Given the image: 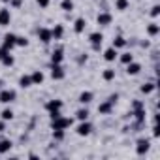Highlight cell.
Here are the masks:
<instances>
[{
    "instance_id": "1",
    "label": "cell",
    "mask_w": 160,
    "mask_h": 160,
    "mask_svg": "<svg viewBox=\"0 0 160 160\" xmlns=\"http://www.w3.org/2000/svg\"><path fill=\"white\" fill-rule=\"evenodd\" d=\"M73 124V119L70 117H57V119H51V130H66Z\"/></svg>"
},
{
    "instance_id": "2",
    "label": "cell",
    "mask_w": 160,
    "mask_h": 160,
    "mask_svg": "<svg viewBox=\"0 0 160 160\" xmlns=\"http://www.w3.org/2000/svg\"><path fill=\"white\" fill-rule=\"evenodd\" d=\"M17 98V92L13 89H2L0 91V102L2 104H12Z\"/></svg>"
},
{
    "instance_id": "3",
    "label": "cell",
    "mask_w": 160,
    "mask_h": 160,
    "mask_svg": "<svg viewBox=\"0 0 160 160\" xmlns=\"http://www.w3.org/2000/svg\"><path fill=\"white\" fill-rule=\"evenodd\" d=\"M149 149H151V141H149L147 138H141V139H138V143H136V152H138L139 156L147 154V152H149Z\"/></svg>"
},
{
    "instance_id": "4",
    "label": "cell",
    "mask_w": 160,
    "mask_h": 160,
    "mask_svg": "<svg viewBox=\"0 0 160 160\" xmlns=\"http://www.w3.org/2000/svg\"><path fill=\"white\" fill-rule=\"evenodd\" d=\"M96 23H98L100 27H109V25L113 23V17H111V13H109V12H102V13H98Z\"/></svg>"
},
{
    "instance_id": "5",
    "label": "cell",
    "mask_w": 160,
    "mask_h": 160,
    "mask_svg": "<svg viewBox=\"0 0 160 160\" xmlns=\"http://www.w3.org/2000/svg\"><path fill=\"white\" fill-rule=\"evenodd\" d=\"M51 77H53V79H57V81L64 79V77H66V72H64V68H62L60 64H53V66H51Z\"/></svg>"
},
{
    "instance_id": "6",
    "label": "cell",
    "mask_w": 160,
    "mask_h": 160,
    "mask_svg": "<svg viewBox=\"0 0 160 160\" xmlns=\"http://www.w3.org/2000/svg\"><path fill=\"white\" fill-rule=\"evenodd\" d=\"M75 132H77V136H89L92 132V124L89 121H81V124L75 128Z\"/></svg>"
},
{
    "instance_id": "7",
    "label": "cell",
    "mask_w": 160,
    "mask_h": 160,
    "mask_svg": "<svg viewBox=\"0 0 160 160\" xmlns=\"http://www.w3.org/2000/svg\"><path fill=\"white\" fill-rule=\"evenodd\" d=\"M38 38H40V42L42 43H51V40H53V36H51V30L49 28H45V27H42V28H38Z\"/></svg>"
},
{
    "instance_id": "8",
    "label": "cell",
    "mask_w": 160,
    "mask_h": 160,
    "mask_svg": "<svg viewBox=\"0 0 160 160\" xmlns=\"http://www.w3.org/2000/svg\"><path fill=\"white\" fill-rule=\"evenodd\" d=\"M64 60V47H57L53 53H51V64H62Z\"/></svg>"
},
{
    "instance_id": "9",
    "label": "cell",
    "mask_w": 160,
    "mask_h": 160,
    "mask_svg": "<svg viewBox=\"0 0 160 160\" xmlns=\"http://www.w3.org/2000/svg\"><path fill=\"white\" fill-rule=\"evenodd\" d=\"M10 21H12L10 10H8V8H2V10H0V27H8Z\"/></svg>"
},
{
    "instance_id": "10",
    "label": "cell",
    "mask_w": 160,
    "mask_h": 160,
    "mask_svg": "<svg viewBox=\"0 0 160 160\" xmlns=\"http://www.w3.org/2000/svg\"><path fill=\"white\" fill-rule=\"evenodd\" d=\"M15 34H12V32H8L6 36H4V43H2V47H6L8 51H12L13 47H15Z\"/></svg>"
},
{
    "instance_id": "11",
    "label": "cell",
    "mask_w": 160,
    "mask_h": 160,
    "mask_svg": "<svg viewBox=\"0 0 160 160\" xmlns=\"http://www.w3.org/2000/svg\"><path fill=\"white\" fill-rule=\"evenodd\" d=\"M139 72H141V64H139V62H134V60H132V62L126 64V73H128V75H138Z\"/></svg>"
},
{
    "instance_id": "12",
    "label": "cell",
    "mask_w": 160,
    "mask_h": 160,
    "mask_svg": "<svg viewBox=\"0 0 160 160\" xmlns=\"http://www.w3.org/2000/svg\"><path fill=\"white\" fill-rule=\"evenodd\" d=\"M45 109H47L49 113L62 109V100H49V102H45Z\"/></svg>"
},
{
    "instance_id": "13",
    "label": "cell",
    "mask_w": 160,
    "mask_h": 160,
    "mask_svg": "<svg viewBox=\"0 0 160 160\" xmlns=\"http://www.w3.org/2000/svg\"><path fill=\"white\" fill-rule=\"evenodd\" d=\"M30 79H32V85H42V83H43V79H45V75H43L42 70H36V72H32Z\"/></svg>"
},
{
    "instance_id": "14",
    "label": "cell",
    "mask_w": 160,
    "mask_h": 160,
    "mask_svg": "<svg viewBox=\"0 0 160 160\" xmlns=\"http://www.w3.org/2000/svg\"><path fill=\"white\" fill-rule=\"evenodd\" d=\"M113 111V104L111 102H102L100 106H98V113L100 115H109Z\"/></svg>"
},
{
    "instance_id": "15",
    "label": "cell",
    "mask_w": 160,
    "mask_h": 160,
    "mask_svg": "<svg viewBox=\"0 0 160 160\" xmlns=\"http://www.w3.org/2000/svg\"><path fill=\"white\" fill-rule=\"evenodd\" d=\"M85 27H87V21H85L83 17L75 19V23H73V30H75V34H81V32L85 30Z\"/></svg>"
},
{
    "instance_id": "16",
    "label": "cell",
    "mask_w": 160,
    "mask_h": 160,
    "mask_svg": "<svg viewBox=\"0 0 160 160\" xmlns=\"http://www.w3.org/2000/svg\"><path fill=\"white\" fill-rule=\"evenodd\" d=\"M12 147H13L12 139H0V154L10 152V151H12Z\"/></svg>"
},
{
    "instance_id": "17",
    "label": "cell",
    "mask_w": 160,
    "mask_h": 160,
    "mask_svg": "<svg viewBox=\"0 0 160 160\" xmlns=\"http://www.w3.org/2000/svg\"><path fill=\"white\" fill-rule=\"evenodd\" d=\"M117 57H119V53H117V49H115V47H109V49H106V51H104V58H106L108 62H113Z\"/></svg>"
},
{
    "instance_id": "18",
    "label": "cell",
    "mask_w": 160,
    "mask_h": 160,
    "mask_svg": "<svg viewBox=\"0 0 160 160\" xmlns=\"http://www.w3.org/2000/svg\"><path fill=\"white\" fill-rule=\"evenodd\" d=\"M51 36H53V40H60L64 36V27L62 25H55V28H51Z\"/></svg>"
},
{
    "instance_id": "19",
    "label": "cell",
    "mask_w": 160,
    "mask_h": 160,
    "mask_svg": "<svg viewBox=\"0 0 160 160\" xmlns=\"http://www.w3.org/2000/svg\"><path fill=\"white\" fill-rule=\"evenodd\" d=\"M92 98H94V94L91 92V91H85V92H81V94H79V102H81V104H91L92 102Z\"/></svg>"
},
{
    "instance_id": "20",
    "label": "cell",
    "mask_w": 160,
    "mask_h": 160,
    "mask_svg": "<svg viewBox=\"0 0 160 160\" xmlns=\"http://www.w3.org/2000/svg\"><path fill=\"white\" fill-rule=\"evenodd\" d=\"M132 115H134V119L136 121H139V122H145V119H147V113H145V108L143 109H136V111H130Z\"/></svg>"
},
{
    "instance_id": "21",
    "label": "cell",
    "mask_w": 160,
    "mask_h": 160,
    "mask_svg": "<svg viewBox=\"0 0 160 160\" xmlns=\"http://www.w3.org/2000/svg\"><path fill=\"white\" fill-rule=\"evenodd\" d=\"M154 89H156V85H154V81H149V83H143L139 91H141L143 94H151V92H152Z\"/></svg>"
},
{
    "instance_id": "22",
    "label": "cell",
    "mask_w": 160,
    "mask_h": 160,
    "mask_svg": "<svg viewBox=\"0 0 160 160\" xmlns=\"http://www.w3.org/2000/svg\"><path fill=\"white\" fill-rule=\"evenodd\" d=\"M19 85H21L23 89L32 87V79H30V75H21V77H19Z\"/></svg>"
},
{
    "instance_id": "23",
    "label": "cell",
    "mask_w": 160,
    "mask_h": 160,
    "mask_svg": "<svg viewBox=\"0 0 160 160\" xmlns=\"http://www.w3.org/2000/svg\"><path fill=\"white\" fill-rule=\"evenodd\" d=\"M89 42H91V43H102V42H104V34H102V32H92V34L89 36Z\"/></svg>"
},
{
    "instance_id": "24",
    "label": "cell",
    "mask_w": 160,
    "mask_h": 160,
    "mask_svg": "<svg viewBox=\"0 0 160 160\" xmlns=\"http://www.w3.org/2000/svg\"><path fill=\"white\" fill-rule=\"evenodd\" d=\"M0 62H2V64H4L6 68H12V66L15 64V58H13V55H10V53H8V55H6V57H4L2 60H0Z\"/></svg>"
},
{
    "instance_id": "25",
    "label": "cell",
    "mask_w": 160,
    "mask_h": 160,
    "mask_svg": "<svg viewBox=\"0 0 160 160\" xmlns=\"http://www.w3.org/2000/svg\"><path fill=\"white\" fill-rule=\"evenodd\" d=\"M89 115H91V113H89V109H87V108L77 109V113H75V117H77L79 121H87V119H89Z\"/></svg>"
},
{
    "instance_id": "26",
    "label": "cell",
    "mask_w": 160,
    "mask_h": 160,
    "mask_svg": "<svg viewBox=\"0 0 160 160\" xmlns=\"http://www.w3.org/2000/svg\"><path fill=\"white\" fill-rule=\"evenodd\" d=\"M158 32H160V27H158L156 23H151V25L147 27V34H149V36H158Z\"/></svg>"
},
{
    "instance_id": "27",
    "label": "cell",
    "mask_w": 160,
    "mask_h": 160,
    "mask_svg": "<svg viewBox=\"0 0 160 160\" xmlns=\"http://www.w3.org/2000/svg\"><path fill=\"white\" fill-rule=\"evenodd\" d=\"M126 43H128V42H126L122 36H117V38L113 40V45H111V47H115V49H121V47H124Z\"/></svg>"
},
{
    "instance_id": "28",
    "label": "cell",
    "mask_w": 160,
    "mask_h": 160,
    "mask_svg": "<svg viewBox=\"0 0 160 160\" xmlns=\"http://www.w3.org/2000/svg\"><path fill=\"white\" fill-rule=\"evenodd\" d=\"M102 77H104V81H113V79H115V70H111V68L104 70Z\"/></svg>"
},
{
    "instance_id": "29",
    "label": "cell",
    "mask_w": 160,
    "mask_h": 160,
    "mask_svg": "<svg viewBox=\"0 0 160 160\" xmlns=\"http://www.w3.org/2000/svg\"><path fill=\"white\" fill-rule=\"evenodd\" d=\"M60 8L68 13V12H72L73 10V0H62V2H60Z\"/></svg>"
},
{
    "instance_id": "30",
    "label": "cell",
    "mask_w": 160,
    "mask_h": 160,
    "mask_svg": "<svg viewBox=\"0 0 160 160\" xmlns=\"http://www.w3.org/2000/svg\"><path fill=\"white\" fill-rule=\"evenodd\" d=\"M128 0H115V8L117 10H121V12H124V10H128Z\"/></svg>"
},
{
    "instance_id": "31",
    "label": "cell",
    "mask_w": 160,
    "mask_h": 160,
    "mask_svg": "<svg viewBox=\"0 0 160 160\" xmlns=\"http://www.w3.org/2000/svg\"><path fill=\"white\" fill-rule=\"evenodd\" d=\"M119 60H121L122 64H128V62L134 60V55H132V53H122V55L119 57Z\"/></svg>"
},
{
    "instance_id": "32",
    "label": "cell",
    "mask_w": 160,
    "mask_h": 160,
    "mask_svg": "<svg viewBox=\"0 0 160 160\" xmlns=\"http://www.w3.org/2000/svg\"><path fill=\"white\" fill-rule=\"evenodd\" d=\"M0 117H2V121H12L13 119V111L12 109H4L2 113H0Z\"/></svg>"
},
{
    "instance_id": "33",
    "label": "cell",
    "mask_w": 160,
    "mask_h": 160,
    "mask_svg": "<svg viewBox=\"0 0 160 160\" xmlns=\"http://www.w3.org/2000/svg\"><path fill=\"white\" fill-rule=\"evenodd\" d=\"M15 45H19V47H27V45H28V40H27L25 36H17V38H15Z\"/></svg>"
},
{
    "instance_id": "34",
    "label": "cell",
    "mask_w": 160,
    "mask_h": 160,
    "mask_svg": "<svg viewBox=\"0 0 160 160\" xmlns=\"http://www.w3.org/2000/svg\"><path fill=\"white\" fill-rule=\"evenodd\" d=\"M53 139L62 141L64 139V130H53Z\"/></svg>"
},
{
    "instance_id": "35",
    "label": "cell",
    "mask_w": 160,
    "mask_h": 160,
    "mask_svg": "<svg viewBox=\"0 0 160 160\" xmlns=\"http://www.w3.org/2000/svg\"><path fill=\"white\" fill-rule=\"evenodd\" d=\"M145 108V104L141 102V100H134L132 102V111H136V109H143Z\"/></svg>"
},
{
    "instance_id": "36",
    "label": "cell",
    "mask_w": 160,
    "mask_h": 160,
    "mask_svg": "<svg viewBox=\"0 0 160 160\" xmlns=\"http://www.w3.org/2000/svg\"><path fill=\"white\" fill-rule=\"evenodd\" d=\"M160 15V6H152L151 8V17H158Z\"/></svg>"
},
{
    "instance_id": "37",
    "label": "cell",
    "mask_w": 160,
    "mask_h": 160,
    "mask_svg": "<svg viewBox=\"0 0 160 160\" xmlns=\"http://www.w3.org/2000/svg\"><path fill=\"white\" fill-rule=\"evenodd\" d=\"M36 2L40 4V8H47V6H49V2H51V0H36Z\"/></svg>"
},
{
    "instance_id": "38",
    "label": "cell",
    "mask_w": 160,
    "mask_h": 160,
    "mask_svg": "<svg viewBox=\"0 0 160 160\" xmlns=\"http://www.w3.org/2000/svg\"><path fill=\"white\" fill-rule=\"evenodd\" d=\"M8 53H10V51H8L6 47H0V60H2V58H4V57L8 55Z\"/></svg>"
},
{
    "instance_id": "39",
    "label": "cell",
    "mask_w": 160,
    "mask_h": 160,
    "mask_svg": "<svg viewBox=\"0 0 160 160\" xmlns=\"http://www.w3.org/2000/svg\"><path fill=\"white\" fill-rule=\"evenodd\" d=\"M117 100H119V94H111V96L108 98V102H111L113 106H115V102H117Z\"/></svg>"
},
{
    "instance_id": "40",
    "label": "cell",
    "mask_w": 160,
    "mask_h": 160,
    "mask_svg": "<svg viewBox=\"0 0 160 160\" xmlns=\"http://www.w3.org/2000/svg\"><path fill=\"white\" fill-rule=\"evenodd\" d=\"M60 115H62V113H60V109H58V111H51V113H49V117H51V119H57V117H60Z\"/></svg>"
},
{
    "instance_id": "41",
    "label": "cell",
    "mask_w": 160,
    "mask_h": 160,
    "mask_svg": "<svg viewBox=\"0 0 160 160\" xmlns=\"http://www.w3.org/2000/svg\"><path fill=\"white\" fill-rule=\"evenodd\" d=\"M152 136H154V138H158V136H160V130H158L156 122H154V126H152Z\"/></svg>"
},
{
    "instance_id": "42",
    "label": "cell",
    "mask_w": 160,
    "mask_h": 160,
    "mask_svg": "<svg viewBox=\"0 0 160 160\" xmlns=\"http://www.w3.org/2000/svg\"><path fill=\"white\" fill-rule=\"evenodd\" d=\"M10 4H12L13 8H19V6H21V0H10Z\"/></svg>"
},
{
    "instance_id": "43",
    "label": "cell",
    "mask_w": 160,
    "mask_h": 160,
    "mask_svg": "<svg viewBox=\"0 0 160 160\" xmlns=\"http://www.w3.org/2000/svg\"><path fill=\"white\" fill-rule=\"evenodd\" d=\"M92 49H94V51H100V49H102V43H92Z\"/></svg>"
},
{
    "instance_id": "44",
    "label": "cell",
    "mask_w": 160,
    "mask_h": 160,
    "mask_svg": "<svg viewBox=\"0 0 160 160\" xmlns=\"http://www.w3.org/2000/svg\"><path fill=\"white\" fill-rule=\"evenodd\" d=\"M6 130V121H0V132Z\"/></svg>"
},
{
    "instance_id": "45",
    "label": "cell",
    "mask_w": 160,
    "mask_h": 160,
    "mask_svg": "<svg viewBox=\"0 0 160 160\" xmlns=\"http://www.w3.org/2000/svg\"><path fill=\"white\" fill-rule=\"evenodd\" d=\"M87 62V55H83V57H79V64H85Z\"/></svg>"
},
{
    "instance_id": "46",
    "label": "cell",
    "mask_w": 160,
    "mask_h": 160,
    "mask_svg": "<svg viewBox=\"0 0 160 160\" xmlns=\"http://www.w3.org/2000/svg\"><path fill=\"white\" fill-rule=\"evenodd\" d=\"M139 45H141V47H149V45H151V43H149V40H145V42H141V43H139Z\"/></svg>"
},
{
    "instance_id": "47",
    "label": "cell",
    "mask_w": 160,
    "mask_h": 160,
    "mask_svg": "<svg viewBox=\"0 0 160 160\" xmlns=\"http://www.w3.org/2000/svg\"><path fill=\"white\" fill-rule=\"evenodd\" d=\"M4 87V81H2V79H0V89H2Z\"/></svg>"
},
{
    "instance_id": "48",
    "label": "cell",
    "mask_w": 160,
    "mask_h": 160,
    "mask_svg": "<svg viewBox=\"0 0 160 160\" xmlns=\"http://www.w3.org/2000/svg\"><path fill=\"white\" fill-rule=\"evenodd\" d=\"M2 2H10V0H2Z\"/></svg>"
}]
</instances>
